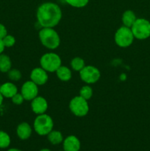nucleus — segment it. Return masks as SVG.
<instances>
[{
	"label": "nucleus",
	"mask_w": 150,
	"mask_h": 151,
	"mask_svg": "<svg viewBox=\"0 0 150 151\" xmlns=\"http://www.w3.org/2000/svg\"><path fill=\"white\" fill-rule=\"evenodd\" d=\"M69 109L76 116H84L88 113L89 106L86 100L80 96H77L71 100L69 103Z\"/></svg>",
	"instance_id": "7"
},
{
	"label": "nucleus",
	"mask_w": 150,
	"mask_h": 151,
	"mask_svg": "<svg viewBox=\"0 0 150 151\" xmlns=\"http://www.w3.org/2000/svg\"><path fill=\"white\" fill-rule=\"evenodd\" d=\"M54 123L49 115L43 114H39L34 121V129L40 136L48 135L52 131Z\"/></svg>",
	"instance_id": "3"
},
{
	"label": "nucleus",
	"mask_w": 150,
	"mask_h": 151,
	"mask_svg": "<svg viewBox=\"0 0 150 151\" xmlns=\"http://www.w3.org/2000/svg\"><path fill=\"white\" fill-rule=\"evenodd\" d=\"M48 140L52 145H59L63 142V137L61 133L58 131H51L48 134Z\"/></svg>",
	"instance_id": "17"
},
{
	"label": "nucleus",
	"mask_w": 150,
	"mask_h": 151,
	"mask_svg": "<svg viewBox=\"0 0 150 151\" xmlns=\"http://www.w3.org/2000/svg\"><path fill=\"white\" fill-rule=\"evenodd\" d=\"M71 67L74 70L81 71L85 67V61L81 58L76 57L71 60Z\"/></svg>",
	"instance_id": "20"
},
{
	"label": "nucleus",
	"mask_w": 150,
	"mask_h": 151,
	"mask_svg": "<svg viewBox=\"0 0 150 151\" xmlns=\"http://www.w3.org/2000/svg\"><path fill=\"white\" fill-rule=\"evenodd\" d=\"M62 151H65V150H62Z\"/></svg>",
	"instance_id": "31"
},
{
	"label": "nucleus",
	"mask_w": 150,
	"mask_h": 151,
	"mask_svg": "<svg viewBox=\"0 0 150 151\" xmlns=\"http://www.w3.org/2000/svg\"><path fill=\"white\" fill-rule=\"evenodd\" d=\"M11 68V60L6 55L0 54V72H8Z\"/></svg>",
	"instance_id": "18"
},
{
	"label": "nucleus",
	"mask_w": 150,
	"mask_h": 151,
	"mask_svg": "<svg viewBox=\"0 0 150 151\" xmlns=\"http://www.w3.org/2000/svg\"><path fill=\"white\" fill-rule=\"evenodd\" d=\"M8 78L11 81H19L21 78V74L20 71L18 70V69H11L8 72Z\"/></svg>",
	"instance_id": "23"
},
{
	"label": "nucleus",
	"mask_w": 150,
	"mask_h": 151,
	"mask_svg": "<svg viewBox=\"0 0 150 151\" xmlns=\"http://www.w3.org/2000/svg\"><path fill=\"white\" fill-rule=\"evenodd\" d=\"M24 97L21 94H16L12 97V101L16 105H21L24 102Z\"/></svg>",
	"instance_id": "25"
},
{
	"label": "nucleus",
	"mask_w": 150,
	"mask_h": 151,
	"mask_svg": "<svg viewBox=\"0 0 150 151\" xmlns=\"http://www.w3.org/2000/svg\"><path fill=\"white\" fill-rule=\"evenodd\" d=\"M32 110L36 114H43L48 109V103L46 99L42 97H36L32 100Z\"/></svg>",
	"instance_id": "11"
},
{
	"label": "nucleus",
	"mask_w": 150,
	"mask_h": 151,
	"mask_svg": "<svg viewBox=\"0 0 150 151\" xmlns=\"http://www.w3.org/2000/svg\"><path fill=\"white\" fill-rule=\"evenodd\" d=\"M136 19L135 14L133 11L130 10H126L122 16V22H123L124 24L125 27H127L129 28L132 26Z\"/></svg>",
	"instance_id": "15"
},
{
	"label": "nucleus",
	"mask_w": 150,
	"mask_h": 151,
	"mask_svg": "<svg viewBox=\"0 0 150 151\" xmlns=\"http://www.w3.org/2000/svg\"><path fill=\"white\" fill-rule=\"evenodd\" d=\"M10 144V137L6 132L0 131V148H7Z\"/></svg>",
	"instance_id": "19"
},
{
	"label": "nucleus",
	"mask_w": 150,
	"mask_h": 151,
	"mask_svg": "<svg viewBox=\"0 0 150 151\" xmlns=\"http://www.w3.org/2000/svg\"><path fill=\"white\" fill-rule=\"evenodd\" d=\"M66 1L74 7H83L87 5L89 0H66Z\"/></svg>",
	"instance_id": "22"
},
{
	"label": "nucleus",
	"mask_w": 150,
	"mask_h": 151,
	"mask_svg": "<svg viewBox=\"0 0 150 151\" xmlns=\"http://www.w3.org/2000/svg\"><path fill=\"white\" fill-rule=\"evenodd\" d=\"M134 38L146 39L150 36V22L145 19H137L130 27Z\"/></svg>",
	"instance_id": "4"
},
{
	"label": "nucleus",
	"mask_w": 150,
	"mask_h": 151,
	"mask_svg": "<svg viewBox=\"0 0 150 151\" xmlns=\"http://www.w3.org/2000/svg\"><path fill=\"white\" fill-rule=\"evenodd\" d=\"M40 151H51V150H50L49 149H48V148H44V149H41Z\"/></svg>",
	"instance_id": "30"
},
{
	"label": "nucleus",
	"mask_w": 150,
	"mask_h": 151,
	"mask_svg": "<svg viewBox=\"0 0 150 151\" xmlns=\"http://www.w3.org/2000/svg\"><path fill=\"white\" fill-rule=\"evenodd\" d=\"M7 151H22V150H19V149H17V148H10Z\"/></svg>",
	"instance_id": "29"
},
{
	"label": "nucleus",
	"mask_w": 150,
	"mask_h": 151,
	"mask_svg": "<svg viewBox=\"0 0 150 151\" xmlns=\"http://www.w3.org/2000/svg\"><path fill=\"white\" fill-rule=\"evenodd\" d=\"M18 137L21 140H26L30 137L32 134V128L30 125L26 122H22L19 124L16 129Z\"/></svg>",
	"instance_id": "13"
},
{
	"label": "nucleus",
	"mask_w": 150,
	"mask_h": 151,
	"mask_svg": "<svg viewBox=\"0 0 150 151\" xmlns=\"http://www.w3.org/2000/svg\"><path fill=\"white\" fill-rule=\"evenodd\" d=\"M57 76L62 81H68L71 78V72L66 66H60L56 71Z\"/></svg>",
	"instance_id": "16"
},
{
	"label": "nucleus",
	"mask_w": 150,
	"mask_h": 151,
	"mask_svg": "<svg viewBox=\"0 0 150 151\" xmlns=\"http://www.w3.org/2000/svg\"><path fill=\"white\" fill-rule=\"evenodd\" d=\"M61 17V10L54 3H44L37 10L38 22L43 27H54L58 24Z\"/></svg>",
	"instance_id": "1"
},
{
	"label": "nucleus",
	"mask_w": 150,
	"mask_h": 151,
	"mask_svg": "<svg viewBox=\"0 0 150 151\" xmlns=\"http://www.w3.org/2000/svg\"><path fill=\"white\" fill-rule=\"evenodd\" d=\"M2 102H3V96H2V94H1V92H0V106L1 105Z\"/></svg>",
	"instance_id": "28"
},
{
	"label": "nucleus",
	"mask_w": 150,
	"mask_h": 151,
	"mask_svg": "<svg viewBox=\"0 0 150 151\" xmlns=\"http://www.w3.org/2000/svg\"><path fill=\"white\" fill-rule=\"evenodd\" d=\"M4 43H3L2 39H0V54L2 53V52L4 51Z\"/></svg>",
	"instance_id": "27"
},
{
	"label": "nucleus",
	"mask_w": 150,
	"mask_h": 151,
	"mask_svg": "<svg viewBox=\"0 0 150 151\" xmlns=\"http://www.w3.org/2000/svg\"><path fill=\"white\" fill-rule=\"evenodd\" d=\"M93 95V90L88 86H85L82 87L79 91V96L84 98L85 100H88L91 98Z\"/></svg>",
	"instance_id": "21"
},
{
	"label": "nucleus",
	"mask_w": 150,
	"mask_h": 151,
	"mask_svg": "<svg viewBox=\"0 0 150 151\" xmlns=\"http://www.w3.org/2000/svg\"><path fill=\"white\" fill-rule=\"evenodd\" d=\"M41 68L46 72H54L61 66V59L60 56L55 53H46L41 57Z\"/></svg>",
	"instance_id": "5"
},
{
	"label": "nucleus",
	"mask_w": 150,
	"mask_h": 151,
	"mask_svg": "<svg viewBox=\"0 0 150 151\" xmlns=\"http://www.w3.org/2000/svg\"><path fill=\"white\" fill-rule=\"evenodd\" d=\"M80 78L87 83H95L100 78V72L97 68L93 66H85L79 71Z\"/></svg>",
	"instance_id": "8"
},
{
	"label": "nucleus",
	"mask_w": 150,
	"mask_h": 151,
	"mask_svg": "<svg viewBox=\"0 0 150 151\" xmlns=\"http://www.w3.org/2000/svg\"><path fill=\"white\" fill-rule=\"evenodd\" d=\"M63 150L65 151H79L81 143L77 137L71 135L63 140Z\"/></svg>",
	"instance_id": "12"
},
{
	"label": "nucleus",
	"mask_w": 150,
	"mask_h": 151,
	"mask_svg": "<svg viewBox=\"0 0 150 151\" xmlns=\"http://www.w3.org/2000/svg\"><path fill=\"white\" fill-rule=\"evenodd\" d=\"M39 38L43 45L50 50H54L60 45L59 35L51 27H44L39 32Z\"/></svg>",
	"instance_id": "2"
},
{
	"label": "nucleus",
	"mask_w": 150,
	"mask_h": 151,
	"mask_svg": "<svg viewBox=\"0 0 150 151\" xmlns=\"http://www.w3.org/2000/svg\"><path fill=\"white\" fill-rule=\"evenodd\" d=\"M0 92L3 97L12 98L18 93L17 87L12 83H5L0 86Z\"/></svg>",
	"instance_id": "14"
},
{
	"label": "nucleus",
	"mask_w": 150,
	"mask_h": 151,
	"mask_svg": "<svg viewBox=\"0 0 150 151\" xmlns=\"http://www.w3.org/2000/svg\"><path fill=\"white\" fill-rule=\"evenodd\" d=\"M31 80L36 85H44L48 81V75L46 71L43 68H35L30 75Z\"/></svg>",
	"instance_id": "10"
},
{
	"label": "nucleus",
	"mask_w": 150,
	"mask_h": 151,
	"mask_svg": "<svg viewBox=\"0 0 150 151\" xmlns=\"http://www.w3.org/2000/svg\"><path fill=\"white\" fill-rule=\"evenodd\" d=\"M3 43L5 47H11L16 43V39L13 36L10 35H7L4 38L2 39Z\"/></svg>",
	"instance_id": "24"
},
{
	"label": "nucleus",
	"mask_w": 150,
	"mask_h": 151,
	"mask_svg": "<svg viewBox=\"0 0 150 151\" xmlns=\"http://www.w3.org/2000/svg\"><path fill=\"white\" fill-rule=\"evenodd\" d=\"M38 85L34 82L26 81L23 84L21 88V94L24 99L26 100H32L37 97L38 93Z\"/></svg>",
	"instance_id": "9"
},
{
	"label": "nucleus",
	"mask_w": 150,
	"mask_h": 151,
	"mask_svg": "<svg viewBox=\"0 0 150 151\" xmlns=\"http://www.w3.org/2000/svg\"><path fill=\"white\" fill-rule=\"evenodd\" d=\"M7 35V31L5 27L0 23V39H3Z\"/></svg>",
	"instance_id": "26"
},
{
	"label": "nucleus",
	"mask_w": 150,
	"mask_h": 151,
	"mask_svg": "<svg viewBox=\"0 0 150 151\" xmlns=\"http://www.w3.org/2000/svg\"><path fill=\"white\" fill-rule=\"evenodd\" d=\"M115 42L120 47H128L132 44L134 35L132 30L127 27H121L115 33Z\"/></svg>",
	"instance_id": "6"
}]
</instances>
